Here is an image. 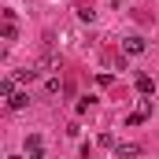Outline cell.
Listing matches in <instances>:
<instances>
[{
    "label": "cell",
    "instance_id": "3",
    "mask_svg": "<svg viewBox=\"0 0 159 159\" xmlns=\"http://www.w3.org/2000/svg\"><path fill=\"white\" fill-rule=\"evenodd\" d=\"M7 104H11L15 111H22V107H30V93H15V96H11Z\"/></svg>",
    "mask_w": 159,
    "mask_h": 159
},
{
    "label": "cell",
    "instance_id": "1",
    "mask_svg": "<svg viewBox=\"0 0 159 159\" xmlns=\"http://www.w3.org/2000/svg\"><path fill=\"white\" fill-rule=\"evenodd\" d=\"M144 48H148V41H144V37H137V34L122 41V52H126V56H141Z\"/></svg>",
    "mask_w": 159,
    "mask_h": 159
},
{
    "label": "cell",
    "instance_id": "4",
    "mask_svg": "<svg viewBox=\"0 0 159 159\" xmlns=\"http://www.w3.org/2000/svg\"><path fill=\"white\" fill-rule=\"evenodd\" d=\"M115 156H141V144H115Z\"/></svg>",
    "mask_w": 159,
    "mask_h": 159
},
{
    "label": "cell",
    "instance_id": "7",
    "mask_svg": "<svg viewBox=\"0 0 159 159\" xmlns=\"http://www.w3.org/2000/svg\"><path fill=\"white\" fill-rule=\"evenodd\" d=\"M78 19H81V22H93V19H96V11H93V7H78Z\"/></svg>",
    "mask_w": 159,
    "mask_h": 159
},
{
    "label": "cell",
    "instance_id": "6",
    "mask_svg": "<svg viewBox=\"0 0 159 159\" xmlns=\"http://www.w3.org/2000/svg\"><path fill=\"white\" fill-rule=\"evenodd\" d=\"M59 89H63V85H59V78H48V81H44V93H48V96H56Z\"/></svg>",
    "mask_w": 159,
    "mask_h": 159
},
{
    "label": "cell",
    "instance_id": "2",
    "mask_svg": "<svg viewBox=\"0 0 159 159\" xmlns=\"http://www.w3.org/2000/svg\"><path fill=\"white\" fill-rule=\"evenodd\" d=\"M133 85H137V93H141V96H152V93H156V81L148 78V74H137Z\"/></svg>",
    "mask_w": 159,
    "mask_h": 159
},
{
    "label": "cell",
    "instance_id": "5",
    "mask_svg": "<svg viewBox=\"0 0 159 159\" xmlns=\"http://www.w3.org/2000/svg\"><path fill=\"white\" fill-rule=\"evenodd\" d=\"M0 96H7V100L15 96V81H11V78H4V81H0Z\"/></svg>",
    "mask_w": 159,
    "mask_h": 159
},
{
    "label": "cell",
    "instance_id": "8",
    "mask_svg": "<svg viewBox=\"0 0 159 159\" xmlns=\"http://www.w3.org/2000/svg\"><path fill=\"white\" fill-rule=\"evenodd\" d=\"M93 104H96V96H85V100H81V104H78V115H85V111H89Z\"/></svg>",
    "mask_w": 159,
    "mask_h": 159
}]
</instances>
